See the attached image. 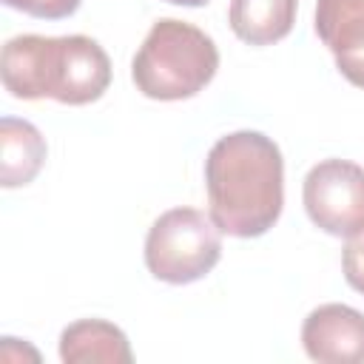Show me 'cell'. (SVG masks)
I'll return each instance as SVG.
<instances>
[{"label":"cell","mask_w":364,"mask_h":364,"mask_svg":"<svg viewBox=\"0 0 364 364\" xmlns=\"http://www.w3.org/2000/svg\"><path fill=\"white\" fill-rule=\"evenodd\" d=\"M210 219L236 239L267 233L284 205V159L259 131H233L213 142L205 159Z\"/></svg>","instance_id":"obj_1"},{"label":"cell","mask_w":364,"mask_h":364,"mask_svg":"<svg viewBox=\"0 0 364 364\" xmlns=\"http://www.w3.org/2000/svg\"><path fill=\"white\" fill-rule=\"evenodd\" d=\"M60 358L65 364H131L128 336L102 318H80L60 333Z\"/></svg>","instance_id":"obj_7"},{"label":"cell","mask_w":364,"mask_h":364,"mask_svg":"<svg viewBox=\"0 0 364 364\" xmlns=\"http://www.w3.org/2000/svg\"><path fill=\"white\" fill-rule=\"evenodd\" d=\"M304 353L318 364L364 361V313L347 304H321L301 324Z\"/></svg>","instance_id":"obj_6"},{"label":"cell","mask_w":364,"mask_h":364,"mask_svg":"<svg viewBox=\"0 0 364 364\" xmlns=\"http://www.w3.org/2000/svg\"><path fill=\"white\" fill-rule=\"evenodd\" d=\"M304 210L316 228L350 239L364 230V168L350 159H321L304 176Z\"/></svg>","instance_id":"obj_5"},{"label":"cell","mask_w":364,"mask_h":364,"mask_svg":"<svg viewBox=\"0 0 364 364\" xmlns=\"http://www.w3.org/2000/svg\"><path fill=\"white\" fill-rule=\"evenodd\" d=\"M299 0H230L228 23L247 46H273L284 40L296 23Z\"/></svg>","instance_id":"obj_9"},{"label":"cell","mask_w":364,"mask_h":364,"mask_svg":"<svg viewBox=\"0 0 364 364\" xmlns=\"http://www.w3.org/2000/svg\"><path fill=\"white\" fill-rule=\"evenodd\" d=\"M219 68L216 43L196 26L162 17L145 34L131 63V77L139 94L159 102L196 97Z\"/></svg>","instance_id":"obj_3"},{"label":"cell","mask_w":364,"mask_h":364,"mask_svg":"<svg viewBox=\"0 0 364 364\" xmlns=\"http://www.w3.org/2000/svg\"><path fill=\"white\" fill-rule=\"evenodd\" d=\"M341 267L347 284L364 296V230L347 239V247L341 253Z\"/></svg>","instance_id":"obj_12"},{"label":"cell","mask_w":364,"mask_h":364,"mask_svg":"<svg viewBox=\"0 0 364 364\" xmlns=\"http://www.w3.org/2000/svg\"><path fill=\"white\" fill-rule=\"evenodd\" d=\"M316 34L333 51H364V0H316Z\"/></svg>","instance_id":"obj_10"},{"label":"cell","mask_w":364,"mask_h":364,"mask_svg":"<svg viewBox=\"0 0 364 364\" xmlns=\"http://www.w3.org/2000/svg\"><path fill=\"white\" fill-rule=\"evenodd\" d=\"M336 68L341 71V77H344V80H350L353 85L364 88V51L336 57Z\"/></svg>","instance_id":"obj_13"},{"label":"cell","mask_w":364,"mask_h":364,"mask_svg":"<svg viewBox=\"0 0 364 364\" xmlns=\"http://www.w3.org/2000/svg\"><path fill=\"white\" fill-rule=\"evenodd\" d=\"M222 256V230L196 208L165 210L145 236L148 273L165 284L205 279Z\"/></svg>","instance_id":"obj_4"},{"label":"cell","mask_w":364,"mask_h":364,"mask_svg":"<svg viewBox=\"0 0 364 364\" xmlns=\"http://www.w3.org/2000/svg\"><path fill=\"white\" fill-rule=\"evenodd\" d=\"M46 162V139L43 134L14 117L0 119V185L20 188L28 185Z\"/></svg>","instance_id":"obj_8"},{"label":"cell","mask_w":364,"mask_h":364,"mask_svg":"<svg viewBox=\"0 0 364 364\" xmlns=\"http://www.w3.org/2000/svg\"><path fill=\"white\" fill-rule=\"evenodd\" d=\"M165 3H173V6H191V9H196V6H205L208 0H165Z\"/></svg>","instance_id":"obj_14"},{"label":"cell","mask_w":364,"mask_h":364,"mask_svg":"<svg viewBox=\"0 0 364 364\" xmlns=\"http://www.w3.org/2000/svg\"><path fill=\"white\" fill-rule=\"evenodd\" d=\"M3 3L9 9H17L40 20H63L80 9V0H3Z\"/></svg>","instance_id":"obj_11"},{"label":"cell","mask_w":364,"mask_h":364,"mask_svg":"<svg viewBox=\"0 0 364 364\" xmlns=\"http://www.w3.org/2000/svg\"><path fill=\"white\" fill-rule=\"evenodd\" d=\"M0 77L17 100L51 97L63 105H88L108 91L111 60L105 48L85 34H20L3 46Z\"/></svg>","instance_id":"obj_2"}]
</instances>
